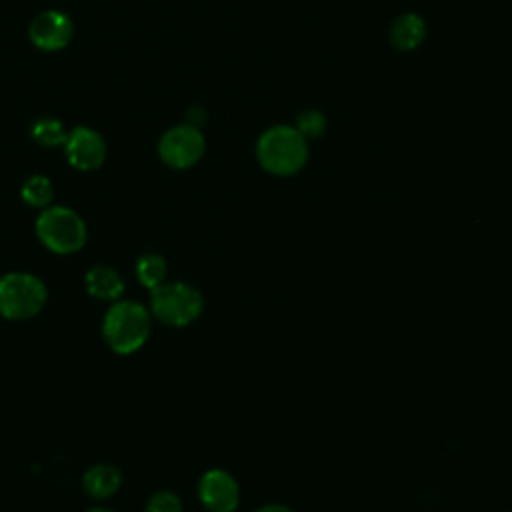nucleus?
I'll return each instance as SVG.
<instances>
[{
    "label": "nucleus",
    "instance_id": "1",
    "mask_svg": "<svg viewBox=\"0 0 512 512\" xmlns=\"http://www.w3.org/2000/svg\"><path fill=\"white\" fill-rule=\"evenodd\" d=\"M152 330L150 310L136 300H116L104 314L102 336L116 354H134L140 350Z\"/></svg>",
    "mask_w": 512,
    "mask_h": 512
},
{
    "label": "nucleus",
    "instance_id": "2",
    "mask_svg": "<svg viewBox=\"0 0 512 512\" xmlns=\"http://www.w3.org/2000/svg\"><path fill=\"white\" fill-rule=\"evenodd\" d=\"M256 158L266 172L290 176L306 164L308 144L294 126H272L258 138Z\"/></svg>",
    "mask_w": 512,
    "mask_h": 512
},
{
    "label": "nucleus",
    "instance_id": "3",
    "mask_svg": "<svg viewBox=\"0 0 512 512\" xmlns=\"http://www.w3.org/2000/svg\"><path fill=\"white\" fill-rule=\"evenodd\" d=\"M36 236L54 254L70 256L84 248L88 238L86 222L68 206H48L36 218Z\"/></svg>",
    "mask_w": 512,
    "mask_h": 512
},
{
    "label": "nucleus",
    "instance_id": "4",
    "mask_svg": "<svg viewBox=\"0 0 512 512\" xmlns=\"http://www.w3.org/2000/svg\"><path fill=\"white\" fill-rule=\"evenodd\" d=\"M204 308V298L198 288L188 282H162L154 290H150V314L158 322L182 328L192 324Z\"/></svg>",
    "mask_w": 512,
    "mask_h": 512
},
{
    "label": "nucleus",
    "instance_id": "5",
    "mask_svg": "<svg viewBox=\"0 0 512 512\" xmlns=\"http://www.w3.org/2000/svg\"><path fill=\"white\" fill-rule=\"evenodd\" d=\"M46 300V284L36 274L6 272L0 276V316L6 320L34 318Z\"/></svg>",
    "mask_w": 512,
    "mask_h": 512
},
{
    "label": "nucleus",
    "instance_id": "6",
    "mask_svg": "<svg viewBox=\"0 0 512 512\" xmlns=\"http://www.w3.org/2000/svg\"><path fill=\"white\" fill-rule=\"evenodd\" d=\"M206 142L194 124H180L166 130L158 142L160 160L176 170L194 166L204 154Z\"/></svg>",
    "mask_w": 512,
    "mask_h": 512
},
{
    "label": "nucleus",
    "instance_id": "7",
    "mask_svg": "<svg viewBox=\"0 0 512 512\" xmlns=\"http://www.w3.org/2000/svg\"><path fill=\"white\" fill-rule=\"evenodd\" d=\"M198 498L210 512H234L240 502V488L232 474L212 468L198 482Z\"/></svg>",
    "mask_w": 512,
    "mask_h": 512
},
{
    "label": "nucleus",
    "instance_id": "8",
    "mask_svg": "<svg viewBox=\"0 0 512 512\" xmlns=\"http://www.w3.org/2000/svg\"><path fill=\"white\" fill-rule=\"evenodd\" d=\"M30 40L36 48L46 52H56L68 46L74 34L72 20L62 10H44L30 24Z\"/></svg>",
    "mask_w": 512,
    "mask_h": 512
},
{
    "label": "nucleus",
    "instance_id": "9",
    "mask_svg": "<svg viewBox=\"0 0 512 512\" xmlns=\"http://www.w3.org/2000/svg\"><path fill=\"white\" fill-rule=\"evenodd\" d=\"M66 158L68 162L82 172H90L102 166L106 158V144L104 138L88 128V126H78L68 132V138L64 142Z\"/></svg>",
    "mask_w": 512,
    "mask_h": 512
},
{
    "label": "nucleus",
    "instance_id": "10",
    "mask_svg": "<svg viewBox=\"0 0 512 512\" xmlns=\"http://www.w3.org/2000/svg\"><path fill=\"white\" fill-rule=\"evenodd\" d=\"M84 284L92 298L104 300V302H116L124 292L122 276L118 274V270L106 264L92 266L84 276Z\"/></svg>",
    "mask_w": 512,
    "mask_h": 512
},
{
    "label": "nucleus",
    "instance_id": "11",
    "mask_svg": "<svg viewBox=\"0 0 512 512\" xmlns=\"http://www.w3.org/2000/svg\"><path fill=\"white\" fill-rule=\"evenodd\" d=\"M122 484V472L112 464L90 466L82 476L84 492L94 500H106L118 492Z\"/></svg>",
    "mask_w": 512,
    "mask_h": 512
},
{
    "label": "nucleus",
    "instance_id": "12",
    "mask_svg": "<svg viewBox=\"0 0 512 512\" xmlns=\"http://www.w3.org/2000/svg\"><path fill=\"white\" fill-rule=\"evenodd\" d=\"M426 36V24L418 14H402L394 20L390 40L398 50H414Z\"/></svg>",
    "mask_w": 512,
    "mask_h": 512
},
{
    "label": "nucleus",
    "instance_id": "13",
    "mask_svg": "<svg viewBox=\"0 0 512 512\" xmlns=\"http://www.w3.org/2000/svg\"><path fill=\"white\" fill-rule=\"evenodd\" d=\"M166 274V260L156 252H146L136 260V280L148 290H154L156 286L166 282Z\"/></svg>",
    "mask_w": 512,
    "mask_h": 512
},
{
    "label": "nucleus",
    "instance_id": "14",
    "mask_svg": "<svg viewBox=\"0 0 512 512\" xmlns=\"http://www.w3.org/2000/svg\"><path fill=\"white\" fill-rule=\"evenodd\" d=\"M20 196L24 200V204L32 206V208H48L52 198H54V188L50 178L42 176V174H34L28 176L20 188Z\"/></svg>",
    "mask_w": 512,
    "mask_h": 512
},
{
    "label": "nucleus",
    "instance_id": "15",
    "mask_svg": "<svg viewBox=\"0 0 512 512\" xmlns=\"http://www.w3.org/2000/svg\"><path fill=\"white\" fill-rule=\"evenodd\" d=\"M30 134H32V138H34L40 146H48V148L64 146V142H66V138H68V132L64 130V124H62L58 118H50V116L38 118V120L32 124Z\"/></svg>",
    "mask_w": 512,
    "mask_h": 512
},
{
    "label": "nucleus",
    "instance_id": "16",
    "mask_svg": "<svg viewBox=\"0 0 512 512\" xmlns=\"http://www.w3.org/2000/svg\"><path fill=\"white\" fill-rule=\"evenodd\" d=\"M304 138H318L324 128H326V118L322 112L318 110H304L298 118H296V126H294Z\"/></svg>",
    "mask_w": 512,
    "mask_h": 512
},
{
    "label": "nucleus",
    "instance_id": "17",
    "mask_svg": "<svg viewBox=\"0 0 512 512\" xmlns=\"http://www.w3.org/2000/svg\"><path fill=\"white\" fill-rule=\"evenodd\" d=\"M144 512H182V502L174 492L158 490L150 496Z\"/></svg>",
    "mask_w": 512,
    "mask_h": 512
},
{
    "label": "nucleus",
    "instance_id": "18",
    "mask_svg": "<svg viewBox=\"0 0 512 512\" xmlns=\"http://www.w3.org/2000/svg\"><path fill=\"white\" fill-rule=\"evenodd\" d=\"M256 512H292L288 506H282V504H266L262 508H258Z\"/></svg>",
    "mask_w": 512,
    "mask_h": 512
},
{
    "label": "nucleus",
    "instance_id": "19",
    "mask_svg": "<svg viewBox=\"0 0 512 512\" xmlns=\"http://www.w3.org/2000/svg\"><path fill=\"white\" fill-rule=\"evenodd\" d=\"M86 512H114L110 508H104V506H94V508H88Z\"/></svg>",
    "mask_w": 512,
    "mask_h": 512
}]
</instances>
